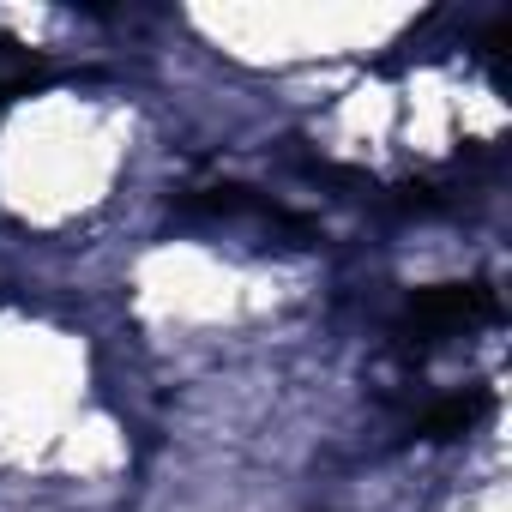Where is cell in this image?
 <instances>
[{
	"mask_svg": "<svg viewBox=\"0 0 512 512\" xmlns=\"http://www.w3.org/2000/svg\"><path fill=\"white\" fill-rule=\"evenodd\" d=\"M494 314H500V302H494L488 284H428V290H416V296L404 302L398 338H404V344H446V338H458V332L488 326Z\"/></svg>",
	"mask_w": 512,
	"mask_h": 512,
	"instance_id": "cell-1",
	"label": "cell"
},
{
	"mask_svg": "<svg viewBox=\"0 0 512 512\" xmlns=\"http://www.w3.org/2000/svg\"><path fill=\"white\" fill-rule=\"evenodd\" d=\"M181 217H205V223H260V229H308L302 217H290L278 199H266V193H253V187H235V181H223V187H193L187 199H181Z\"/></svg>",
	"mask_w": 512,
	"mask_h": 512,
	"instance_id": "cell-2",
	"label": "cell"
},
{
	"mask_svg": "<svg viewBox=\"0 0 512 512\" xmlns=\"http://www.w3.org/2000/svg\"><path fill=\"white\" fill-rule=\"evenodd\" d=\"M482 416H488V392H452V398H434V404L410 422V434L440 446V440H464Z\"/></svg>",
	"mask_w": 512,
	"mask_h": 512,
	"instance_id": "cell-3",
	"label": "cell"
}]
</instances>
